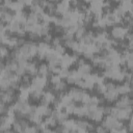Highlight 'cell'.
I'll return each instance as SVG.
<instances>
[{
  "instance_id": "obj_1",
  "label": "cell",
  "mask_w": 133,
  "mask_h": 133,
  "mask_svg": "<svg viewBox=\"0 0 133 133\" xmlns=\"http://www.w3.org/2000/svg\"><path fill=\"white\" fill-rule=\"evenodd\" d=\"M86 116L94 121V122H101L103 119L104 116V112H103V106H88V112L86 114Z\"/></svg>"
},
{
  "instance_id": "obj_2",
  "label": "cell",
  "mask_w": 133,
  "mask_h": 133,
  "mask_svg": "<svg viewBox=\"0 0 133 133\" xmlns=\"http://www.w3.org/2000/svg\"><path fill=\"white\" fill-rule=\"evenodd\" d=\"M127 33H129V31L123 25H115V26L112 27V29L110 31L111 37L115 41H125V37H126Z\"/></svg>"
},
{
  "instance_id": "obj_3",
  "label": "cell",
  "mask_w": 133,
  "mask_h": 133,
  "mask_svg": "<svg viewBox=\"0 0 133 133\" xmlns=\"http://www.w3.org/2000/svg\"><path fill=\"white\" fill-rule=\"evenodd\" d=\"M47 85H48V79H47V77L36 75L35 77L32 78V80H31V85H30V88H29V89H33V88H41V89H44Z\"/></svg>"
},
{
  "instance_id": "obj_4",
  "label": "cell",
  "mask_w": 133,
  "mask_h": 133,
  "mask_svg": "<svg viewBox=\"0 0 133 133\" xmlns=\"http://www.w3.org/2000/svg\"><path fill=\"white\" fill-rule=\"evenodd\" d=\"M15 89L7 88L6 90H0V101L4 104H9L15 99Z\"/></svg>"
},
{
  "instance_id": "obj_5",
  "label": "cell",
  "mask_w": 133,
  "mask_h": 133,
  "mask_svg": "<svg viewBox=\"0 0 133 133\" xmlns=\"http://www.w3.org/2000/svg\"><path fill=\"white\" fill-rule=\"evenodd\" d=\"M68 94H69L70 97L72 98L73 102L77 103V102H81L82 97H83V95L85 94V90H84V89H81V88H79V87H72V88H70V90H69Z\"/></svg>"
},
{
  "instance_id": "obj_6",
  "label": "cell",
  "mask_w": 133,
  "mask_h": 133,
  "mask_svg": "<svg viewBox=\"0 0 133 133\" xmlns=\"http://www.w3.org/2000/svg\"><path fill=\"white\" fill-rule=\"evenodd\" d=\"M51 49L50 45L45 43V42H41L37 44V53H36V56L38 57V59H45L46 58V55L48 53V51Z\"/></svg>"
},
{
  "instance_id": "obj_7",
  "label": "cell",
  "mask_w": 133,
  "mask_h": 133,
  "mask_svg": "<svg viewBox=\"0 0 133 133\" xmlns=\"http://www.w3.org/2000/svg\"><path fill=\"white\" fill-rule=\"evenodd\" d=\"M131 104H132V100L131 97L128 95H123L118 97V99L115 101V107L117 108H126L128 106H131Z\"/></svg>"
},
{
  "instance_id": "obj_8",
  "label": "cell",
  "mask_w": 133,
  "mask_h": 133,
  "mask_svg": "<svg viewBox=\"0 0 133 133\" xmlns=\"http://www.w3.org/2000/svg\"><path fill=\"white\" fill-rule=\"evenodd\" d=\"M82 79V76L77 72V70H72L69 73V76L66 77V83L68 84H78V82Z\"/></svg>"
},
{
  "instance_id": "obj_9",
  "label": "cell",
  "mask_w": 133,
  "mask_h": 133,
  "mask_svg": "<svg viewBox=\"0 0 133 133\" xmlns=\"http://www.w3.org/2000/svg\"><path fill=\"white\" fill-rule=\"evenodd\" d=\"M115 89H116V91L118 92L119 96L128 95V96L131 97V84H130L129 82L124 81V83L117 84V85L115 86Z\"/></svg>"
},
{
  "instance_id": "obj_10",
  "label": "cell",
  "mask_w": 133,
  "mask_h": 133,
  "mask_svg": "<svg viewBox=\"0 0 133 133\" xmlns=\"http://www.w3.org/2000/svg\"><path fill=\"white\" fill-rule=\"evenodd\" d=\"M71 8V5H70V1H61V2H57L56 3V7H55V11L57 15H64L69 9Z\"/></svg>"
},
{
  "instance_id": "obj_11",
  "label": "cell",
  "mask_w": 133,
  "mask_h": 133,
  "mask_svg": "<svg viewBox=\"0 0 133 133\" xmlns=\"http://www.w3.org/2000/svg\"><path fill=\"white\" fill-rule=\"evenodd\" d=\"M55 99H56V96L53 91H51V90L44 91L43 97L41 98V104L42 105H49V104L53 103Z\"/></svg>"
},
{
  "instance_id": "obj_12",
  "label": "cell",
  "mask_w": 133,
  "mask_h": 133,
  "mask_svg": "<svg viewBox=\"0 0 133 133\" xmlns=\"http://www.w3.org/2000/svg\"><path fill=\"white\" fill-rule=\"evenodd\" d=\"M116 122H117V118H115V117H113L112 115L108 114V115H106V116L104 117V119L102 121V126L108 131V130H111V129L114 128V125H115Z\"/></svg>"
},
{
  "instance_id": "obj_13",
  "label": "cell",
  "mask_w": 133,
  "mask_h": 133,
  "mask_svg": "<svg viewBox=\"0 0 133 133\" xmlns=\"http://www.w3.org/2000/svg\"><path fill=\"white\" fill-rule=\"evenodd\" d=\"M119 95L116 91V89H112V90H106L103 95V98L105 99V101L107 102H115L118 99Z\"/></svg>"
},
{
  "instance_id": "obj_14",
  "label": "cell",
  "mask_w": 133,
  "mask_h": 133,
  "mask_svg": "<svg viewBox=\"0 0 133 133\" xmlns=\"http://www.w3.org/2000/svg\"><path fill=\"white\" fill-rule=\"evenodd\" d=\"M87 112H88V106L82 104V105H80V106H76V107H75L73 114H75L76 116L82 118L83 116H85V115L87 114Z\"/></svg>"
},
{
  "instance_id": "obj_15",
  "label": "cell",
  "mask_w": 133,
  "mask_h": 133,
  "mask_svg": "<svg viewBox=\"0 0 133 133\" xmlns=\"http://www.w3.org/2000/svg\"><path fill=\"white\" fill-rule=\"evenodd\" d=\"M94 38H95V32L91 31V30H86V32L84 33V35L82 36V38L80 41H78V42L87 45V44L94 43Z\"/></svg>"
},
{
  "instance_id": "obj_16",
  "label": "cell",
  "mask_w": 133,
  "mask_h": 133,
  "mask_svg": "<svg viewBox=\"0 0 133 133\" xmlns=\"http://www.w3.org/2000/svg\"><path fill=\"white\" fill-rule=\"evenodd\" d=\"M91 70H92L91 64H89V63H86V62H85V63H83L82 65L78 66L77 72H78L81 76H85V75L90 74V73H91Z\"/></svg>"
},
{
  "instance_id": "obj_17",
  "label": "cell",
  "mask_w": 133,
  "mask_h": 133,
  "mask_svg": "<svg viewBox=\"0 0 133 133\" xmlns=\"http://www.w3.org/2000/svg\"><path fill=\"white\" fill-rule=\"evenodd\" d=\"M66 130H77L76 128V119L74 118H68L65 121H63L62 123H60Z\"/></svg>"
},
{
  "instance_id": "obj_18",
  "label": "cell",
  "mask_w": 133,
  "mask_h": 133,
  "mask_svg": "<svg viewBox=\"0 0 133 133\" xmlns=\"http://www.w3.org/2000/svg\"><path fill=\"white\" fill-rule=\"evenodd\" d=\"M38 20H39L38 17H37L35 14H33V12L30 11V14L27 15V19H26V23H25V24L34 26V25H36V24L38 23Z\"/></svg>"
},
{
  "instance_id": "obj_19",
  "label": "cell",
  "mask_w": 133,
  "mask_h": 133,
  "mask_svg": "<svg viewBox=\"0 0 133 133\" xmlns=\"http://www.w3.org/2000/svg\"><path fill=\"white\" fill-rule=\"evenodd\" d=\"M50 74V71H49V66L48 64L46 63H41L37 68V75L39 76H44V77H48Z\"/></svg>"
},
{
  "instance_id": "obj_20",
  "label": "cell",
  "mask_w": 133,
  "mask_h": 133,
  "mask_svg": "<svg viewBox=\"0 0 133 133\" xmlns=\"http://www.w3.org/2000/svg\"><path fill=\"white\" fill-rule=\"evenodd\" d=\"M66 86H68V83L64 80H60L57 84L52 85V89L55 90V91H57V92H62L63 90L66 89Z\"/></svg>"
},
{
  "instance_id": "obj_21",
  "label": "cell",
  "mask_w": 133,
  "mask_h": 133,
  "mask_svg": "<svg viewBox=\"0 0 133 133\" xmlns=\"http://www.w3.org/2000/svg\"><path fill=\"white\" fill-rule=\"evenodd\" d=\"M30 92V97L34 100H41V98L43 97L44 94V89L41 88H33V89H29Z\"/></svg>"
},
{
  "instance_id": "obj_22",
  "label": "cell",
  "mask_w": 133,
  "mask_h": 133,
  "mask_svg": "<svg viewBox=\"0 0 133 133\" xmlns=\"http://www.w3.org/2000/svg\"><path fill=\"white\" fill-rule=\"evenodd\" d=\"M29 98H30L29 89H20V92H19V96H18L19 101H28Z\"/></svg>"
},
{
  "instance_id": "obj_23",
  "label": "cell",
  "mask_w": 133,
  "mask_h": 133,
  "mask_svg": "<svg viewBox=\"0 0 133 133\" xmlns=\"http://www.w3.org/2000/svg\"><path fill=\"white\" fill-rule=\"evenodd\" d=\"M44 122H45V124H46V126L47 127H56L57 126V121H56V118H54L52 115H49V116H46V118L44 119Z\"/></svg>"
},
{
  "instance_id": "obj_24",
  "label": "cell",
  "mask_w": 133,
  "mask_h": 133,
  "mask_svg": "<svg viewBox=\"0 0 133 133\" xmlns=\"http://www.w3.org/2000/svg\"><path fill=\"white\" fill-rule=\"evenodd\" d=\"M87 125H88V122L83 119V118H80V119H76V128L77 130H86L87 128Z\"/></svg>"
},
{
  "instance_id": "obj_25",
  "label": "cell",
  "mask_w": 133,
  "mask_h": 133,
  "mask_svg": "<svg viewBox=\"0 0 133 133\" xmlns=\"http://www.w3.org/2000/svg\"><path fill=\"white\" fill-rule=\"evenodd\" d=\"M99 105V97L97 96H90L87 106H98Z\"/></svg>"
},
{
  "instance_id": "obj_26",
  "label": "cell",
  "mask_w": 133,
  "mask_h": 133,
  "mask_svg": "<svg viewBox=\"0 0 133 133\" xmlns=\"http://www.w3.org/2000/svg\"><path fill=\"white\" fill-rule=\"evenodd\" d=\"M9 55V52H8V48L3 46V45H0V58H5Z\"/></svg>"
},
{
  "instance_id": "obj_27",
  "label": "cell",
  "mask_w": 133,
  "mask_h": 133,
  "mask_svg": "<svg viewBox=\"0 0 133 133\" xmlns=\"http://www.w3.org/2000/svg\"><path fill=\"white\" fill-rule=\"evenodd\" d=\"M60 80H62L57 74H52L51 75V77H50V79H49V81H50V83L52 84V85H55V84H57Z\"/></svg>"
},
{
  "instance_id": "obj_28",
  "label": "cell",
  "mask_w": 133,
  "mask_h": 133,
  "mask_svg": "<svg viewBox=\"0 0 133 133\" xmlns=\"http://www.w3.org/2000/svg\"><path fill=\"white\" fill-rule=\"evenodd\" d=\"M69 73H70V71L68 69H61L60 68V71H59V73L57 75L63 80V79H66V77L69 76Z\"/></svg>"
},
{
  "instance_id": "obj_29",
  "label": "cell",
  "mask_w": 133,
  "mask_h": 133,
  "mask_svg": "<svg viewBox=\"0 0 133 133\" xmlns=\"http://www.w3.org/2000/svg\"><path fill=\"white\" fill-rule=\"evenodd\" d=\"M12 130L16 132V133H20V132H22L23 131V129H22V127H21V125H20V123L16 119L15 122H14V124H12Z\"/></svg>"
},
{
  "instance_id": "obj_30",
  "label": "cell",
  "mask_w": 133,
  "mask_h": 133,
  "mask_svg": "<svg viewBox=\"0 0 133 133\" xmlns=\"http://www.w3.org/2000/svg\"><path fill=\"white\" fill-rule=\"evenodd\" d=\"M61 42H62L61 37H58V36H57V37H54V38L52 39V42H51V43H52V48H54V47H56V46L61 45V44H62Z\"/></svg>"
},
{
  "instance_id": "obj_31",
  "label": "cell",
  "mask_w": 133,
  "mask_h": 133,
  "mask_svg": "<svg viewBox=\"0 0 133 133\" xmlns=\"http://www.w3.org/2000/svg\"><path fill=\"white\" fill-rule=\"evenodd\" d=\"M95 131H96V133H107V130H106L102 125L97 126V127L95 128Z\"/></svg>"
},
{
  "instance_id": "obj_32",
  "label": "cell",
  "mask_w": 133,
  "mask_h": 133,
  "mask_svg": "<svg viewBox=\"0 0 133 133\" xmlns=\"http://www.w3.org/2000/svg\"><path fill=\"white\" fill-rule=\"evenodd\" d=\"M29 37H30V39L31 41H36V39H38L41 36L36 33V32H34V31H31V32H29Z\"/></svg>"
},
{
  "instance_id": "obj_33",
  "label": "cell",
  "mask_w": 133,
  "mask_h": 133,
  "mask_svg": "<svg viewBox=\"0 0 133 133\" xmlns=\"http://www.w3.org/2000/svg\"><path fill=\"white\" fill-rule=\"evenodd\" d=\"M44 37V42L45 43H47V44H49L50 42H52V39H53V37H52V34L49 32L48 34H46L45 36H43Z\"/></svg>"
},
{
  "instance_id": "obj_34",
  "label": "cell",
  "mask_w": 133,
  "mask_h": 133,
  "mask_svg": "<svg viewBox=\"0 0 133 133\" xmlns=\"http://www.w3.org/2000/svg\"><path fill=\"white\" fill-rule=\"evenodd\" d=\"M76 63H77L78 66H80V65H82L83 63H85V59H84V58H78V60L76 61Z\"/></svg>"
}]
</instances>
